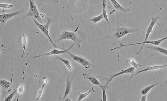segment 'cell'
<instances>
[{
	"instance_id": "1",
	"label": "cell",
	"mask_w": 167,
	"mask_h": 101,
	"mask_svg": "<svg viewBox=\"0 0 167 101\" xmlns=\"http://www.w3.org/2000/svg\"><path fill=\"white\" fill-rule=\"evenodd\" d=\"M160 16L158 15L155 17H152V21H151V23H150V25L148 27L147 29L146 30V37H145V41L144 42H142V47H141V49L139 50V51L138 53H136V55L137 54H139L141 52V50L143 49V46L145 45L146 44H150L154 45L155 46H158L162 42H163L165 39H167V37H165V38H163L162 39H160L159 40H155V41H147L148 38L149 37V35H150V33L151 32H153V29L154 28V26L155 25V24L156 22H157L158 21L160 20Z\"/></svg>"
},
{
	"instance_id": "2",
	"label": "cell",
	"mask_w": 167,
	"mask_h": 101,
	"mask_svg": "<svg viewBox=\"0 0 167 101\" xmlns=\"http://www.w3.org/2000/svg\"><path fill=\"white\" fill-rule=\"evenodd\" d=\"M80 24H79L77 29L73 31H63L61 33V35L58 38V39L55 41L56 43L59 42L62 40H65V39H69V40H72L74 44H76V46L78 48L80 47V38L78 37L76 33V31H77L79 26Z\"/></svg>"
},
{
	"instance_id": "3",
	"label": "cell",
	"mask_w": 167,
	"mask_h": 101,
	"mask_svg": "<svg viewBox=\"0 0 167 101\" xmlns=\"http://www.w3.org/2000/svg\"><path fill=\"white\" fill-rule=\"evenodd\" d=\"M30 2V9L28 13L23 18L24 20L25 18L27 17H34L36 18L37 21H38L40 23L42 24V21L41 17H44V14H40L38 11L36 6L35 5V2L32 0H29Z\"/></svg>"
},
{
	"instance_id": "4",
	"label": "cell",
	"mask_w": 167,
	"mask_h": 101,
	"mask_svg": "<svg viewBox=\"0 0 167 101\" xmlns=\"http://www.w3.org/2000/svg\"><path fill=\"white\" fill-rule=\"evenodd\" d=\"M33 20H34V22H35V25L40 29L41 31H42L45 36H46L48 37V38H49V41H50L51 43H52V44L53 45V46H55V47H57V48L62 49V50H64V49H64H63V48H62V47H58L56 45L53 43L52 39H51L49 35V29L50 24L51 23V22H52L51 18H49V17H48V22H47V23H46L45 24H44V25H42V24L40 23L38 21H37L36 18H33Z\"/></svg>"
},
{
	"instance_id": "5",
	"label": "cell",
	"mask_w": 167,
	"mask_h": 101,
	"mask_svg": "<svg viewBox=\"0 0 167 101\" xmlns=\"http://www.w3.org/2000/svg\"><path fill=\"white\" fill-rule=\"evenodd\" d=\"M138 30V29H128L125 27H118L114 31L113 37L115 39H119L128 34L136 32Z\"/></svg>"
},
{
	"instance_id": "6",
	"label": "cell",
	"mask_w": 167,
	"mask_h": 101,
	"mask_svg": "<svg viewBox=\"0 0 167 101\" xmlns=\"http://www.w3.org/2000/svg\"><path fill=\"white\" fill-rule=\"evenodd\" d=\"M67 53H68L72 58L76 62L80 64L86 69H88L90 67H94V66L91 63H90L89 60H87L85 58H83L81 56H76V55L71 54L69 51H67Z\"/></svg>"
},
{
	"instance_id": "7",
	"label": "cell",
	"mask_w": 167,
	"mask_h": 101,
	"mask_svg": "<svg viewBox=\"0 0 167 101\" xmlns=\"http://www.w3.org/2000/svg\"><path fill=\"white\" fill-rule=\"evenodd\" d=\"M135 68H135V67H129V68H128V69H126V70H122L121 72H119V73L112 75H110V76H108L107 78H103V79L104 80H106L107 82L105 85H106L107 87L109 88L108 85H109V83H110V82L113 79H114L115 77H117L118 75H121L124 74H132L134 71Z\"/></svg>"
},
{
	"instance_id": "8",
	"label": "cell",
	"mask_w": 167,
	"mask_h": 101,
	"mask_svg": "<svg viewBox=\"0 0 167 101\" xmlns=\"http://www.w3.org/2000/svg\"><path fill=\"white\" fill-rule=\"evenodd\" d=\"M22 10H20L16 11V12H14V13L0 15V21L1 22L2 25V26L4 25L8 20H9L10 18H12L13 17L16 16L18 15L19 14H21L22 13Z\"/></svg>"
},
{
	"instance_id": "9",
	"label": "cell",
	"mask_w": 167,
	"mask_h": 101,
	"mask_svg": "<svg viewBox=\"0 0 167 101\" xmlns=\"http://www.w3.org/2000/svg\"><path fill=\"white\" fill-rule=\"evenodd\" d=\"M75 44L73 43L72 45L70 46V47L68 48V49H65L64 48V50H57V49H53L52 50L48 52V53L46 54H43V55H39V56H35V57H33V58H37V57H43V56H50V55H58V54H63V53H67L68 51L70 50L71 49L72 47H73V46H74Z\"/></svg>"
},
{
	"instance_id": "10",
	"label": "cell",
	"mask_w": 167,
	"mask_h": 101,
	"mask_svg": "<svg viewBox=\"0 0 167 101\" xmlns=\"http://www.w3.org/2000/svg\"><path fill=\"white\" fill-rule=\"evenodd\" d=\"M167 67V65H155L153 66L148 67L146 69H143V70H141V71L137 72L136 73L134 74H132V75L131 76V78H129V82H131L132 78L134 76H135V75L141 73L142 72L151 71V70H157V69H160V68H164V67Z\"/></svg>"
},
{
	"instance_id": "11",
	"label": "cell",
	"mask_w": 167,
	"mask_h": 101,
	"mask_svg": "<svg viewBox=\"0 0 167 101\" xmlns=\"http://www.w3.org/2000/svg\"><path fill=\"white\" fill-rule=\"evenodd\" d=\"M72 78L71 80L70 79V77L68 76V78L67 79V83H66V89H65V91L63 99V101L66 99L68 95L70 94L71 91V87H72Z\"/></svg>"
},
{
	"instance_id": "12",
	"label": "cell",
	"mask_w": 167,
	"mask_h": 101,
	"mask_svg": "<svg viewBox=\"0 0 167 101\" xmlns=\"http://www.w3.org/2000/svg\"><path fill=\"white\" fill-rule=\"evenodd\" d=\"M111 2L112 3L114 7L116 9H117L119 11H122L123 12H129L131 11L130 9L129 8H125L123 7L118 2L117 0H110Z\"/></svg>"
},
{
	"instance_id": "13",
	"label": "cell",
	"mask_w": 167,
	"mask_h": 101,
	"mask_svg": "<svg viewBox=\"0 0 167 101\" xmlns=\"http://www.w3.org/2000/svg\"><path fill=\"white\" fill-rule=\"evenodd\" d=\"M83 76L84 77L85 79H89L93 85H97V86L101 85L100 82L97 80V78L95 76H92L89 74L86 73L83 74Z\"/></svg>"
},
{
	"instance_id": "14",
	"label": "cell",
	"mask_w": 167,
	"mask_h": 101,
	"mask_svg": "<svg viewBox=\"0 0 167 101\" xmlns=\"http://www.w3.org/2000/svg\"><path fill=\"white\" fill-rule=\"evenodd\" d=\"M56 58L58 60H61L62 62H63L64 64L67 67V69L69 71H72V67L71 65L70 64V62L68 60L65 59L61 58V57H59L58 56H56Z\"/></svg>"
},
{
	"instance_id": "15",
	"label": "cell",
	"mask_w": 167,
	"mask_h": 101,
	"mask_svg": "<svg viewBox=\"0 0 167 101\" xmlns=\"http://www.w3.org/2000/svg\"><path fill=\"white\" fill-rule=\"evenodd\" d=\"M48 79H46V77H44V78L43 79V86L41 87V88L39 89V91H38L37 94L36 99V100L37 101H38V100H39V99H40L41 95H42L44 89V87H45V85L48 83Z\"/></svg>"
},
{
	"instance_id": "16",
	"label": "cell",
	"mask_w": 167,
	"mask_h": 101,
	"mask_svg": "<svg viewBox=\"0 0 167 101\" xmlns=\"http://www.w3.org/2000/svg\"><path fill=\"white\" fill-rule=\"evenodd\" d=\"M147 49L155 50L161 53L166 55V56L167 55V50L163 49V48H161V47H158V46H149V47H147Z\"/></svg>"
},
{
	"instance_id": "17",
	"label": "cell",
	"mask_w": 167,
	"mask_h": 101,
	"mask_svg": "<svg viewBox=\"0 0 167 101\" xmlns=\"http://www.w3.org/2000/svg\"><path fill=\"white\" fill-rule=\"evenodd\" d=\"M27 38L26 35H23L22 36L21 42L22 44L23 50L22 55L21 58L24 57V53H25V49H26V44H27Z\"/></svg>"
},
{
	"instance_id": "18",
	"label": "cell",
	"mask_w": 167,
	"mask_h": 101,
	"mask_svg": "<svg viewBox=\"0 0 167 101\" xmlns=\"http://www.w3.org/2000/svg\"><path fill=\"white\" fill-rule=\"evenodd\" d=\"M158 85L157 83H155V84H153V85H150V86H148L146 87L145 88L142 89V90L141 91V95H146L147 94L152 88H153L155 86H156V85Z\"/></svg>"
},
{
	"instance_id": "19",
	"label": "cell",
	"mask_w": 167,
	"mask_h": 101,
	"mask_svg": "<svg viewBox=\"0 0 167 101\" xmlns=\"http://www.w3.org/2000/svg\"><path fill=\"white\" fill-rule=\"evenodd\" d=\"M103 11L102 14H103V16H104V18L105 20L106 21H107V22H108L109 26H110L108 17H107V15L106 10L105 0H103Z\"/></svg>"
},
{
	"instance_id": "20",
	"label": "cell",
	"mask_w": 167,
	"mask_h": 101,
	"mask_svg": "<svg viewBox=\"0 0 167 101\" xmlns=\"http://www.w3.org/2000/svg\"><path fill=\"white\" fill-rule=\"evenodd\" d=\"M93 89H94V87H92V89H90V90H89V91H88V92H87V93H85V94H81L80 92H78L79 94V97L77 101H81V100H83V99H84L85 98H86L87 96H88L89 94H90V93H91L92 90H93Z\"/></svg>"
},
{
	"instance_id": "21",
	"label": "cell",
	"mask_w": 167,
	"mask_h": 101,
	"mask_svg": "<svg viewBox=\"0 0 167 101\" xmlns=\"http://www.w3.org/2000/svg\"><path fill=\"white\" fill-rule=\"evenodd\" d=\"M11 84H12V82H9L5 80L1 79V81H0L1 86L4 89L8 88L11 86Z\"/></svg>"
},
{
	"instance_id": "22",
	"label": "cell",
	"mask_w": 167,
	"mask_h": 101,
	"mask_svg": "<svg viewBox=\"0 0 167 101\" xmlns=\"http://www.w3.org/2000/svg\"><path fill=\"white\" fill-rule=\"evenodd\" d=\"M103 18H104V16H103V14H101L100 15L93 17L90 20H89L88 22H93V23L96 24V23L100 21H101V20H103Z\"/></svg>"
},
{
	"instance_id": "23",
	"label": "cell",
	"mask_w": 167,
	"mask_h": 101,
	"mask_svg": "<svg viewBox=\"0 0 167 101\" xmlns=\"http://www.w3.org/2000/svg\"><path fill=\"white\" fill-rule=\"evenodd\" d=\"M127 62H128L130 65H132V66L135 67V68H138V66H141V64L142 63V62H140V64H138L135 62V60L131 58H129L128 60H127Z\"/></svg>"
},
{
	"instance_id": "24",
	"label": "cell",
	"mask_w": 167,
	"mask_h": 101,
	"mask_svg": "<svg viewBox=\"0 0 167 101\" xmlns=\"http://www.w3.org/2000/svg\"><path fill=\"white\" fill-rule=\"evenodd\" d=\"M100 87L101 88L102 90H103V101H107V97H106V89L108 88L107 87L106 85H100Z\"/></svg>"
},
{
	"instance_id": "25",
	"label": "cell",
	"mask_w": 167,
	"mask_h": 101,
	"mask_svg": "<svg viewBox=\"0 0 167 101\" xmlns=\"http://www.w3.org/2000/svg\"><path fill=\"white\" fill-rule=\"evenodd\" d=\"M16 91H17V93L18 94V99H17V100H18V97H20V96L23 94V91H24V86H23V84H21L19 86L17 89H16Z\"/></svg>"
},
{
	"instance_id": "26",
	"label": "cell",
	"mask_w": 167,
	"mask_h": 101,
	"mask_svg": "<svg viewBox=\"0 0 167 101\" xmlns=\"http://www.w3.org/2000/svg\"><path fill=\"white\" fill-rule=\"evenodd\" d=\"M16 90H14V91H13V93H11V94H10V95H9L7 97V98H6V99H5V100H4V101H11V100H12V98H13V97H14V96L15 95V94L16 93Z\"/></svg>"
},
{
	"instance_id": "27",
	"label": "cell",
	"mask_w": 167,
	"mask_h": 101,
	"mask_svg": "<svg viewBox=\"0 0 167 101\" xmlns=\"http://www.w3.org/2000/svg\"><path fill=\"white\" fill-rule=\"evenodd\" d=\"M13 7V5L12 4H6V3H0V8H11Z\"/></svg>"
},
{
	"instance_id": "28",
	"label": "cell",
	"mask_w": 167,
	"mask_h": 101,
	"mask_svg": "<svg viewBox=\"0 0 167 101\" xmlns=\"http://www.w3.org/2000/svg\"><path fill=\"white\" fill-rule=\"evenodd\" d=\"M146 100V95H142V96L141 97V100L142 101H145Z\"/></svg>"
}]
</instances>
